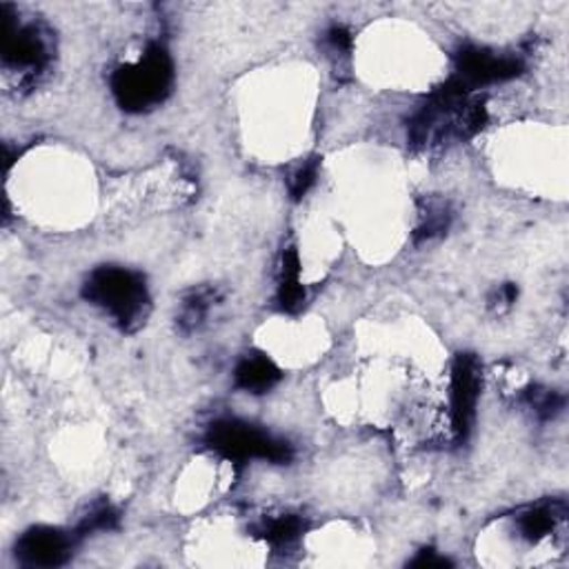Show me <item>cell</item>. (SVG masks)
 <instances>
[{
    "instance_id": "obj_1",
    "label": "cell",
    "mask_w": 569,
    "mask_h": 569,
    "mask_svg": "<svg viewBox=\"0 0 569 569\" xmlns=\"http://www.w3.org/2000/svg\"><path fill=\"white\" fill-rule=\"evenodd\" d=\"M487 125L485 98L470 92L454 76L436 87L408 120V143L432 149L474 138Z\"/></svg>"
},
{
    "instance_id": "obj_2",
    "label": "cell",
    "mask_w": 569,
    "mask_h": 569,
    "mask_svg": "<svg viewBox=\"0 0 569 569\" xmlns=\"http://www.w3.org/2000/svg\"><path fill=\"white\" fill-rule=\"evenodd\" d=\"M83 298L101 307L125 334L138 331L151 312L145 276L116 265L94 270L83 285Z\"/></svg>"
},
{
    "instance_id": "obj_3",
    "label": "cell",
    "mask_w": 569,
    "mask_h": 569,
    "mask_svg": "<svg viewBox=\"0 0 569 569\" xmlns=\"http://www.w3.org/2000/svg\"><path fill=\"white\" fill-rule=\"evenodd\" d=\"M112 94L123 112L143 114L162 105L173 87V61L162 43H149L145 54L120 65L112 78Z\"/></svg>"
},
{
    "instance_id": "obj_4",
    "label": "cell",
    "mask_w": 569,
    "mask_h": 569,
    "mask_svg": "<svg viewBox=\"0 0 569 569\" xmlns=\"http://www.w3.org/2000/svg\"><path fill=\"white\" fill-rule=\"evenodd\" d=\"M206 445L221 459L243 465L250 461H267L272 465H287L294 459V447L267 430L241 419H223L210 425Z\"/></svg>"
},
{
    "instance_id": "obj_5",
    "label": "cell",
    "mask_w": 569,
    "mask_h": 569,
    "mask_svg": "<svg viewBox=\"0 0 569 569\" xmlns=\"http://www.w3.org/2000/svg\"><path fill=\"white\" fill-rule=\"evenodd\" d=\"M3 19V63L23 72L30 81L43 74L52 63V39L43 25H21L12 6H0Z\"/></svg>"
},
{
    "instance_id": "obj_6",
    "label": "cell",
    "mask_w": 569,
    "mask_h": 569,
    "mask_svg": "<svg viewBox=\"0 0 569 569\" xmlns=\"http://www.w3.org/2000/svg\"><path fill=\"white\" fill-rule=\"evenodd\" d=\"M481 388H483L481 360L474 354H459L452 362V378H450L452 434L456 445L467 443L472 434Z\"/></svg>"
},
{
    "instance_id": "obj_7",
    "label": "cell",
    "mask_w": 569,
    "mask_h": 569,
    "mask_svg": "<svg viewBox=\"0 0 569 569\" xmlns=\"http://www.w3.org/2000/svg\"><path fill=\"white\" fill-rule=\"evenodd\" d=\"M81 538L76 531H67L52 525H36L21 534L14 545V558L23 567L32 569H54L63 567Z\"/></svg>"
},
{
    "instance_id": "obj_8",
    "label": "cell",
    "mask_w": 569,
    "mask_h": 569,
    "mask_svg": "<svg viewBox=\"0 0 569 569\" xmlns=\"http://www.w3.org/2000/svg\"><path fill=\"white\" fill-rule=\"evenodd\" d=\"M523 72H525V63L516 56H498L489 50L474 48V45H463L456 52L454 78L461 81L470 92H476L485 85L518 78Z\"/></svg>"
},
{
    "instance_id": "obj_9",
    "label": "cell",
    "mask_w": 569,
    "mask_h": 569,
    "mask_svg": "<svg viewBox=\"0 0 569 569\" xmlns=\"http://www.w3.org/2000/svg\"><path fill=\"white\" fill-rule=\"evenodd\" d=\"M281 378H283V371L278 369V365L261 351L245 354L234 369V386L241 392H247L254 397L272 392L281 383Z\"/></svg>"
},
{
    "instance_id": "obj_10",
    "label": "cell",
    "mask_w": 569,
    "mask_h": 569,
    "mask_svg": "<svg viewBox=\"0 0 569 569\" xmlns=\"http://www.w3.org/2000/svg\"><path fill=\"white\" fill-rule=\"evenodd\" d=\"M565 514H567L565 500H540L536 505L520 509L514 518V525L523 540L540 542L565 520Z\"/></svg>"
},
{
    "instance_id": "obj_11",
    "label": "cell",
    "mask_w": 569,
    "mask_h": 569,
    "mask_svg": "<svg viewBox=\"0 0 569 569\" xmlns=\"http://www.w3.org/2000/svg\"><path fill=\"white\" fill-rule=\"evenodd\" d=\"M307 292L301 283V259L296 247H287L281 256L276 303L285 314H298L305 307Z\"/></svg>"
},
{
    "instance_id": "obj_12",
    "label": "cell",
    "mask_w": 569,
    "mask_h": 569,
    "mask_svg": "<svg viewBox=\"0 0 569 569\" xmlns=\"http://www.w3.org/2000/svg\"><path fill=\"white\" fill-rule=\"evenodd\" d=\"M452 221H454V210L447 201H443V199L423 201L414 241L421 245V243H430V241L447 234Z\"/></svg>"
},
{
    "instance_id": "obj_13",
    "label": "cell",
    "mask_w": 569,
    "mask_h": 569,
    "mask_svg": "<svg viewBox=\"0 0 569 569\" xmlns=\"http://www.w3.org/2000/svg\"><path fill=\"white\" fill-rule=\"evenodd\" d=\"M256 531V536L263 538L272 549H287L303 536L305 520L298 514H283L263 520Z\"/></svg>"
},
{
    "instance_id": "obj_14",
    "label": "cell",
    "mask_w": 569,
    "mask_h": 569,
    "mask_svg": "<svg viewBox=\"0 0 569 569\" xmlns=\"http://www.w3.org/2000/svg\"><path fill=\"white\" fill-rule=\"evenodd\" d=\"M219 294L217 289L212 287H201V289H194L189 292L185 298H182V305H180V314H178V327L180 331L185 334H192L197 329H201V325L206 323L212 305L217 303Z\"/></svg>"
},
{
    "instance_id": "obj_15",
    "label": "cell",
    "mask_w": 569,
    "mask_h": 569,
    "mask_svg": "<svg viewBox=\"0 0 569 569\" xmlns=\"http://www.w3.org/2000/svg\"><path fill=\"white\" fill-rule=\"evenodd\" d=\"M523 401L540 421L556 419L562 412V408H565V397L562 394H558L556 390L538 388V386L527 388L523 392Z\"/></svg>"
},
{
    "instance_id": "obj_16",
    "label": "cell",
    "mask_w": 569,
    "mask_h": 569,
    "mask_svg": "<svg viewBox=\"0 0 569 569\" xmlns=\"http://www.w3.org/2000/svg\"><path fill=\"white\" fill-rule=\"evenodd\" d=\"M118 523H120L118 509L109 503H101L87 516H83V520L78 523V527L74 531L78 538H85L96 531H112L118 527Z\"/></svg>"
},
{
    "instance_id": "obj_17",
    "label": "cell",
    "mask_w": 569,
    "mask_h": 569,
    "mask_svg": "<svg viewBox=\"0 0 569 569\" xmlns=\"http://www.w3.org/2000/svg\"><path fill=\"white\" fill-rule=\"evenodd\" d=\"M318 169H320V158L312 156L303 160L289 176H287V192L292 201H303L307 197L309 189L318 180Z\"/></svg>"
},
{
    "instance_id": "obj_18",
    "label": "cell",
    "mask_w": 569,
    "mask_h": 569,
    "mask_svg": "<svg viewBox=\"0 0 569 569\" xmlns=\"http://www.w3.org/2000/svg\"><path fill=\"white\" fill-rule=\"evenodd\" d=\"M325 45L331 54L340 56V59H349L351 54V48H354V39H351V32L345 28V25H331L327 32H325Z\"/></svg>"
},
{
    "instance_id": "obj_19",
    "label": "cell",
    "mask_w": 569,
    "mask_h": 569,
    "mask_svg": "<svg viewBox=\"0 0 569 569\" xmlns=\"http://www.w3.org/2000/svg\"><path fill=\"white\" fill-rule=\"evenodd\" d=\"M410 565H412V567H421V569H432V567H450L452 560L445 558V556H441V554L434 551V549H423V551H419V556H417Z\"/></svg>"
},
{
    "instance_id": "obj_20",
    "label": "cell",
    "mask_w": 569,
    "mask_h": 569,
    "mask_svg": "<svg viewBox=\"0 0 569 569\" xmlns=\"http://www.w3.org/2000/svg\"><path fill=\"white\" fill-rule=\"evenodd\" d=\"M516 298H518V287H516L514 283H505V285H500V287L492 294L489 305H492V307H512V305L516 303Z\"/></svg>"
}]
</instances>
